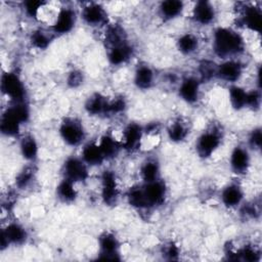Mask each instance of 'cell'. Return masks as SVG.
Masks as SVG:
<instances>
[{
	"label": "cell",
	"instance_id": "6da1fadb",
	"mask_svg": "<svg viewBox=\"0 0 262 262\" xmlns=\"http://www.w3.org/2000/svg\"><path fill=\"white\" fill-rule=\"evenodd\" d=\"M246 42L244 36L234 29L216 28L212 35V50L216 56L223 59L237 58L244 53Z\"/></svg>",
	"mask_w": 262,
	"mask_h": 262
},
{
	"label": "cell",
	"instance_id": "7a4b0ae2",
	"mask_svg": "<svg viewBox=\"0 0 262 262\" xmlns=\"http://www.w3.org/2000/svg\"><path fill=\"white\" fill-rule=\"evenodd\" d=\"M224 131L218 123H212L196 137L194 148L199 158L207 160L211 158L222 145Z\"/></svg>",
	"mask_w": 262,
	"mask_h": 262
},
{
	"label": "cell",
	"instance_id": "3957f363",
	"mask_svg": "<svg viewBox=\"0 0 262 262\" xmlns=\"http://www.w3.org/2000/svg\"><path fill=\"white\" fill-rule=\"evenodd\" d=\"M58 134L61 140L72 147L83 144L86 138L84 125L82 121L76 117L64 118L58 126Z\"/></svg>",
	"mask_w": 262,
	"mask_h": 262
},
{
	"label": "cell",
	"instance_id": "277c9868",
	"mask_svg": "<svg viewBox=\"0 0 262 262\" xmlns=\"http://www.w3.org/2000/svg\"><path fill=\"white\" fill-rule=\"evenodd\" d=\"M1 90L12 102L26 101L27 90L20 77L13 72H6L1 76Z\"/></svg>",
	"mask_w": 262,
	"mask_h": 262
},
{
	"label": "cell",
	"instance_id": "5b68a950",
	"mask_svg": "<svg viewBox=\"0 0 262 262\" xmlns=\"http://www.w3.org/2000/svg\"><path fill=\"white\" fill-rule=\"evenodd\" d=\"M89 166L79 156L68 157L61 168L62 177L73 182L81 183L85 182L89 177Z\"/></svg>",
	"mask_w": 262,
	"mask_h": 262
},
{
	"label": "cell",
	"instance_id": "8992f818",
	"mask_svg": "<svg viewBox=\"0 0 262 262\" xmlns=\"http://www.w3.org/2000/svg\"><path fill=\"white\" fill-rule=\"evenodd\" d=\"M245 72L244 63L237 58L223 59L220 63L216 64L215 77L219 80L226 82L230 85L236 84L241 80Z\"/></svg>",
	"mask_w": 262,
	"mask_h": 262
},
{
	"label": "cell",
	"instance_id": "52a82bcc",
	"mask_svg": "<svg viewBox=\"0 0 262 262\" xmlns=\"http://www.w3.org/2000/svg\"><path fill=\"white\" fill-rule=\"evenodd\" d=\"M100 196L104 205L115 206L120 199V189L116 173L112 170H104L100 175Z\"/></svg>",
	"mask_w": 262,
	"mask_h": 262
},
{
	"label": "cell",
	"instance_id": "ba28073f",
	"mask_svg": "<svg viewBox=\"0 0 262 262\" xmlns=\"http://www.w3.org/2000/svg\"><path fill=\"white\" fill-rule=\"evenodd\" d=\"M77 15L71 7H61L57 10L56 15L51 23V33L54 35H66L74 29Z\"/></svg>",
	"mask_w": 262,
	"mask_h": 262
},
{
	"label": "cell",
	"instance_id": "9c48e42d",
	"mask_svg": "<svg viewBox=\"0 0 262 262\" xmlns=\"http://www.w3.org/2000/svg\"><path fill=\"white\" fill-rule=\"evenodd\" d=\"M143 136V127L138 123L132 122L125 126L120 138L122 149L126 151H134L141 147Z\"/></svg>",
	"mask_w": 262,
	"mask_h": 262
},
{
	"label": "cell",
	"instance_id": "30bf717a",
	"mask_svg": "<svg viewBox=\"0 0 262 262\" xmlns=\"http://www.w3.org/2000/svg\"><path fill=\"white\" fill-rule=\"evenodd\" d=\"M229 166L234 174L245 175L251 166L250 148L242 144L235 145L229 155Z\"/></svg>",
	"mask_w": 262,
	"mask_h": 262
},
{
	"label": "cell",
	"instance_id": "8fae6325",
	"mask_svg": "<svg viewBox=\"0 0 262 262\" xmlns=\"http://www.w3.org/2000/svg\"><path fill=\"white\" fill-rule=\"evenodd\" d=\"M201 79L195 76H187L179 83L177 92L179 97L187 104H194L201 95Z\"/></svg>",
	"mask_w": 262,
	"mask_h": 262
},
{
	"label": "cell",
	"instance_id": "7c38bea8",
	"mask_svg": "<svg viewBox=\"0 0 262 262\" xmlns=\"http://www.w3.org/2000/svg\"><path fill=\"white\" fill-rule=\"evenodd\" d=\"M142 187L150 208L162 206L166 202L168 195V188L162 178L143 183Z\"/></svg>",
	"mask_w": 262,
	"mask_h": 262
},
{
	"label": "cell",
	"instance_id": "4fadbf2b",
	"mask_svg": "<svg viewBox=\"0 0 262 262\" xmlns=\"http://www.w3.org/2000/svg\"><path fill=\"white\" fill-rule=\"evenodd\" d=\"M28 238L27 229L17 222H9L1 232V248L4 250L5 247L10 245L19 246L23 245Z\"/></svg>",
	"mask_w": 262,
	"mask_h": 262
},
{
	"label": "cell",
	"instance_id": "5bb4252c",
	"mask_svg": "<svg viewBox=\"0 0 262 262\" xmlns=\"http://www.w3.org/2000/svg\"><path fill=\"white\" fill-rule=\"evenodd\" d=\"M83 21L92 28H98L107 24V12L99 3H88L81 10Z\"/></svg>",
	"mask_w": 262,
	"mask_h": 262
},
{
	"label": "cell",
	"instance_id": "9a60e30c",
	"mask_svg": "<svg viewBox=\"0 0 262 262\" xmlns=\"http://www.w3.org/2000/svg\"><path fill=\"white\" fill-rule=\"evenodd\" d=\"M98 249L100 259L119 260L120 242L115 233L105 231L98 237Z\"/></svg>",
	"mask_w": 262,
	"mask_h": 262
},
{
	"label": "cell",
	"instance_id": "2e32d148",
	"mask_svg": "<svg viewBox=\"0 0 262 262\" xmlns=\"http://www.w3.org/2000/svg\"><path fill=\"white\" fill-rule=\"evenodd\" d=\"M134 49L128 40L118 44L107 46L106 57L112 66L119 67L125 64L133 56Z\"/></svg>",
	"mask_w": 262,
	"mask_h": 262
},
{
	"label": "cell",
	"instance_id": "e0dca14e",
	"mask_svg": "<svg viewBox=\"0 0 262 262\" xmlns=\"http://www.w3.org/2000/svg\"><path fill=\"white\" fill-rule=\"evenodd\" d=\"M244 188L237 182H230L226 184L220 192V201L223 206L228 209H235L241 207L244 203Z\"/></svg>",
	"mask_w": 262,
	"mask_h": 262
},
{
	"label": "cell",
	"instance_id": "ac0fdd59",
	"mask_svg": "<svg viewBox=\"0 0 262 262\" xmlns=\"http://www.w3.org/2000/svg\"><path fill=\"white\" fill-rule=\"evenodd\" d=\"M216 18V9L209 1H198L192 8V19L200 26H209Z\"/></svg>",
	"mask_w": 262,
	"mask_h": 262
},
{
	"label": "cell",
	"instance_id": "d6986e66",
	"mask_svg": "<svg viewBox=\"0 0 262 262\" xmlns=\"http://www.w3.org/2000/svg\"><path fill=\"white\" fill-rule=\"evenodd\" d=\"M156 82V73L147 63H140L136 67L133 75V83L139 90H149Z\"/></svg>",
	"mask_w": 262,
	"mask_h": 262
},
{
	"label": "cell",
	"instance_id": "ffe728a7",
	"mask_svg": "<svg viewBox=\"0 0 262 262\" xmlns=\"http://www.w3.org/2000/svg\"><path fill=\"white\" fill-rule=\"evenodd\" d=\"M24 124L8 106L1 115L0 130L4 136L16 137L20 133V128Z\"/></svg>",
	"mask_w": 262,
	"mask_h": 262
},
{
	"label": "cell",
	"instance_id": "44dd1931",
	"mask_svg": "<svg viewBox=\"0 0 262 262\" xmlns=\"http://www.w3.org/2000/svg\"><path fill=\"white\" fill-rule=\"evenodd\" d=\"M110 99L101 93L91 94L85 101L84 108L90 116H108Z\"/></svg>",
	"mask_w": 262,
	"mask_h": 262
},
{
	"label": "cell",
	"instance_id": "7402d4cb",
	"mask_svg": "<svg viewBox=\"0 0 262 262\" xmlns=\"http://www.w3.org/2000/svg\"><path fill=\"white\" fill-rule=\"evenodd\" d=\"M80 157L90 168L101 166L106 161L97 141L84 143Z\"/></svg>",
	"mask_w": 262,
	"mask_h": 262
},
{
	"label": "cell",
	"instance_id": "603a6c76",
	"mask_svg": "<svg viewBox=\"0 0 262 262\" xmlns=\"http://www.w3.org/2000/svg\"><path fill=\"white\" fill-rule=\"evenodd\" d=\"M239 21L246 29L255 33H259L262 24L261 9L254 5L246 6L243 8Z\"/></svg>",
	"mask_w": 262,
	"mask_h": 262
},
{
	"label": "cell",
	"instance_id": "cb8c5ba5",
	"mask_svg": "<svg viewBox=\"0 0 262 262\" xmlns=\"http://www.w3.org/2000/svg\"><path fill=\"white\" fill-rule=\"evenodd\" d=\"M167 137L171 142L181 143L183 142L189 134V126L185 120L182 118H176L171 123H169L166 129Z\"/></svg>",
	"mask_w": 262,
	"mask_h": 262
},
{
	"label": "cell",
	"instance_id": "d4e9b609",
	"mask_svg": "<svg viewBox=\"0 0 262 262\" xmlns=\"http://www.w3.org/2000/svg\"><path fill=\"white\" fill-rule=\"evenodd\" d=\"M55 194L59 202L62 204H72L77 200L78 190L76 188V183L67 179L61 178L56 185Z\"/></svg>",
	"mask_w": 262,
	"mask_h": 262
},
{
	"label": "cell",
	"instance_id": "484cf974",
	"mask_svg": "<svg viewBox=\"0 0 262 262\" xmlns=\"http://www.w3.org/2000/svg\"><path fill=\"white\" fill-rule=\"evenodd\" d=\"M19 151L26 161L30 163L35 162L39 155V144L37 139L31 134L23 136L19 140Z\"/></svg>",
	"mask_w": 262,
	"mask_h": 262
},
{
	"label": "cell",
	"instance_id": "4316f807",
	"mask_svg": "<svg viewBox=\"0 0 262 262\" xmlns=\"http://www.w3.org/2000/svg\"><path fill=\"white\" fill-rule=\"evenodd\" d=\"M176 47L183 55H191L195 53L200 47V40L193 33H183L176 40Z\"/></svg>",
	"mask_w": 262,
	"mask_h": 262
},
{
	"label": "cell",
	"instance_id": "83f0119b",
	"mask_svg": "<svg viewBox=\"0 0 262 262\" xmlns=\"http://www.w3.org/2000/svg\"><path fill=\"white\" fill-rule=\"evenodd\" d=\"M100 149L105 158V160H111L114 159L115 157L118 156L120 150L122 149L120 139H117L114 137V135L105 133L102 135L98 140H97Z\"/></svg>",
	"mask_w": 262,
	"mask_h": 262
},
{
	"label": "cell",
	"instance_id": "f1b7e54d",
	"mask_svg": "<svg viewBox=\"0 0 262 262\" xmlns=\"http://www.w3.org/2000/svg\"><path fill=\"white\" fill-rule=\"evenodd\" d=\"M184 9V4L179 0H165L160 3L159 12L163 19L173 20L181 15Z\"/></svg>",
	"mask_w": 262,
	"mask_h": 262
},
{
	"label": "cell",
	"instance_id": "f546056e",
	"mask_svg": "<svg viewBox=\"0 0 262 262\" xmlns=\"http://www.w3.org/2000/svg\"><path fill=\"white\" fill-rule=\"evenodd\" d=\"M126 199L128 204L136 210L150 209L142 185H134L130 187L126 193Z\"/></svg>",
	"mask_w": 262,
	"mask_h": 262
},
{
	"label": "cell",
	"instance_id": "4dcf8cb0",
	"mask_svg": "<svg viewBox=\"0 0 262 262\" xmlns=\"http://www.w3.org/2000/svg\"><path fill=\"white\" fill-rule=\"evenodd\" d=\"M139 175L143 183L161 178V166L156 159H146L140 166Z\"/></svg>",
	"mask_w": 262,
	"mask_h": 262
},
{
	"label": "cell",
	"instance_id": "1f68e13d",
	"mask_svg": "<svg viewBox=\"0 0 262 262\" xmlns=\"http://www.w3.org/2000/svg\"><path fill=\"white\" fill-rule=\"evenodd\" d=\"M247 95H248V90L236 84L230 85L228 89L229 101L231 106L234 110L241 111L247 107Z\"/></svg>",
	"mask_w": 262,
	"mask_h": 262
},
{
	"label": "cell",
	"instance_id": "d6a6232c",
	"mask_svg": "<svg viewBox=\"0 0 262 262\" xmlns=\"http://www.w3.org/2000/svg\"><path fill=\"white\" fill-rule=\"evenodd\" d=\"M52 33L46 32L41 29L33 31L30 35V43L33 47L39 50H45L49 47L52 41Z\"/></svg>",
	"mask_w": 262,
	"mask_h": 262
},
{
	"label": "cell",
	"instance_id": "836d02e7",
	"mask_svg": "<svg viewBox=\"0 0 262 262\" xmlns=\"http://www.w3.org/2000/svg\"><path fill=\"white\" fill-rule=\"evenodd\" d=\"M236 260L256 262L260 260V251L253 244H245L242 247L234 249Z\"/></svg>",
	"mask_w": 262,
	"mask_h": 262
},
{
	"label": "cell",
	"instance_id": "e575fe53",
	"mask_svg": "<svg viewBox=\"0 0 262 262\" xmlns=\"http://www.w3.org/2000/svg\"><path fill=\"white\" fill-rule=\"evenodd\" d=\"M35 178V172L33 167L27 166L23 170H20L15 178V185L19 189H25L31 185Z\"/></svg>",
	"mask_w": 262,
	"mask_h": 262
},
{
	"label": "cell",
	"instance_id": "d590c367",
	"mask_svg": "<svg viewBox=\"0 0 262 262\" xmlns=\"http://www.w3.org/2000/svg\"><path fill=\"white\" fill-rule=\"evenodd\" d=\"M46 2L44 1H37V0H29V1H25L23 3L24 5V10L26 12V14L30 17H34V18H38V15L40 13L41 8L44 6Z\"/></svg>",
	"mask_w": 262,
	"mask_h": 262
},
{
	"label": "cell",
	"instance_id": "8d00e7d4",
	"mask_svg": "<svg viewBox=\"0 0 262 262\" xmlns=\"http://www.w3.org/2000/svg\"><path fill=\"white\" fill-rule=\"evenodd\" d=\"M66 82L70 88H72V89L78 88L84 82V75L79 70H72L71 72H69V74L66 78Z\"/></svg>",
	"mask_w": 262,
	"mask_h": 262
},
{
	"label": "cell",
	"instance_id": "74e56055",
	"mask_svg": "<svg viewBox=\"0 0 262 262\" xmlns=\"http://www.w3.org/2000/svg\"><path fill=\"white\" fill-rule=\"evenodd\" d=\"M262 142V132L260 127H255L251 130L249 136H248V145L249 148L254 150H259L261 147Z\"/></svg>",
	"mask_w": 262,
	"mask_h": 262
},
{
	"label": "cell",
	"instance_id": "f35d334b",
	"mask_svg": "<svg viewBox=\"0 0 262 262\" xmlns=\"http://www.w3.org/2000/svg\"><path fill=\"white\" fill-rule=\"evenodd\" d=\"M127 107V103L124 97L117 96L113 99H110L108 105V115H119L123 113Z\"/></svg>",
	"mask_w": 262,
	"mask_h": 262
},
{
	"label": "cell",
	"instance_id": "ab89813d",
	"mask_svg": "<svg viewBox=\"0 0 262 262\" xmlns=\"http://www.w3.org/2000/svg\"><path fill=\"white\" fill-rule=\"evenodd\" d=\"M261 104V92L260 89L248 90L247 95V107L252 110H258Z\"/></svg>",
	"mask_w": 262,
	"mask_h": 262
},
{
	"label": "cell",
	"instance_id": "60d3db41",
	"mask_svg": "<svg viewBox=\"0 0 262 262\" xmlns=\"http://www.w3.org/2000/svg\"><path fill=\"white\" fill-rule=\"evenodd\" d=\"M162 254L167 260H176L180 255V249L175 243L169 242L163 246Z\"/></svg>",
	"mask_w": 262,
	"mask_h": 262
},
{
	"label": "cell",
	"instance_id": "b9f144b4",
	"mask_svg": "<svg viewBox=\"0 0 262 262\" xmlns=\"http://www.w3.org/2000/svg\"><path fill=\"white\" fill-rule=\"evenodd\" d=\"M216 64L210 60H204L200 63V75L203 80L215 77Z\"/></svg>",
	"mask_w": 262,
	"mask_h": 262
}]
</instances>
